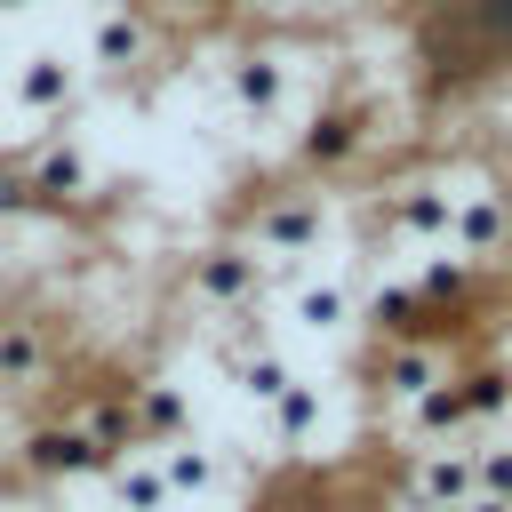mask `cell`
Returning a JSON list of instances; mask_svg holds the SVG:
<instances>
[{
	"label": "cell",
	"instance_id": "1",
	"mask_svg": "<svg viewBox=\"0 0 512 512\" xmlns=\"http://www.w3.org/2000/svg\"><path fill=\"white\" fill-rule=\"evenodd\" d=\"M336 240V200L328 192H280V200H264L256 216H248V232H240V248L264 264V272H312L320 264V248Z\"/></svg>",
	"mask_w": 512,
	"mask_h": 512
},
{
	"label": "cell",
	"instance_id": "2",
	"mask_svg": "<svg viewBox=\"0 0 512 512\" xmlns=\"http://www.w3.org/2000/svg\"><path fill=\"white\" fill-rule=\"evenodd\" d=\"M104 448L88 440V424L64 408V416H40L32 432H16V472L40 480V488H72V480H104Z\"/></svg>",
	"mask_w": 512,
	"mask_h": 512
},
{
	"label": "cell",
	"instance_id": "3",
	"mask_svg": "<svg viewBox=\"0 0 512 512\" xmlns=\"http://www.w3.org/2000/svg\"><path fill=\"white\" fill-rule=\"evenodd\" d=\"M224 104H232V120L256 136V128H280L288 112H296V64L280 56V48H240L232 64H224Z\"/></svg>",
	"mask_w": 512,
	"mask_h": 512
},
{
	"label": "cell",
	"instance_id": "4",
	"mask_svg": "<svg viewBox=\"0 0 512 512\" xmlns=\"http://www.w3.org/2000/svg\"><path fill=\"white\" fill-rule=\"evenodd\" d=\"M264 288H272V272H264L240 240H216V248H200V256L184 264V296H192L200 312H216V320L256 312V304H264Z\"/></svg>",
	"mask_w": 512,
	"mask_h": 512
},
{
	"label": "cell",
	"instance_id": "5",
	"mask_svg": "<svg viewBox=\"0 0 512 512\" xmlns=\"http://www.w3.org/2000/svg\"><path fill=\"white\" fill-rule=\"evenodd\" d=\"M80 88H88L80 56H64V48H48V40L24 48V56H8V112H16V120H72Z\"/></svg>",
	"mask_w": 512,
	"mask_h": 512
},
{
	"label": "cell",
	"instance_id": "6",
	"mask_svg": "<svg viewBox=\"0 0 512 512\" xmlns=\"http://www.w3.org/2000/svg\"><path fill=\"white\" fill-rule=\"evenodd\" d=\"M280 312H288V328H296L304 344H336V336L360 328V288H352L344 272L312 264V272H288V280H280Z\"/></svg>",
	"mask_w": 512,
	"mask_h": 512
},
{
	"label": "cell",
	"instance_id": "7",
	"mask_svg": "<svg viewBox=\"0 0 512 512\" xmlns=\"http://www.w3.org/2000/svg\"><path fill=\"white\" fill-rule=\"evenodd\" d=\"M480 496V472H472V440L456 448H416L400 464V512H464Z\"/></svg>",
	"mask_w": 512,
	"mask_h": 512
},
{
	"label": "cell",
	"instance_id": "8",
	"mask_svg": "<svg viewBox=\"0 0 512 512\" xmlns=\"http://www.w3.org/2000/svg\"><path fill=\"white\" fill-rule=\"evenodd\" d=\"M448 216H456V176H416V184H400L384 200V240L448 256Z\"/></svg>",
	"mask_w": 512,
	"mask_h": 512
},
{
	"label": "cell",
	"instance_id": "9",
	"mask_svg": "<svg viewBox=\"0 0 512 512\" xmlns=\"http://www.w3.org/2000/svg\"><path fill=\"white\" fill-rule=\"evenodd\" d=\"M512 240V200L480 176H456V216H448V256L456 264H496Z\"/></svg>",
	"mask_w": 512,
	"mask_h": 512
},
{
	"label": "cell",
	"instance_id": "10",
	"mask_svg": "<svg viewBox=\"0 0 512 512\" xmlns=\"http://www.w3.org/2000/svg\"><path fill=\"white\" fill-rule=\"evenodd\" d=\"M448 368H456V360H448L432 336H400V344H384V352H376V376H368V392H376L384 424H392V416H400L416 392H432Z\"/></svg>",
	"mask_w": 512,
	"mask_h": 512
},
{
	"label": "cell",
	"instance_id": "11",
	"mask_svg": "<svg viewBox=\"0 0 512 512\" xmlns=\"http://www.w3.org/2000/svg\"><path fill=\"white\" fill-rule=\"evenodd\" d=\"M48 384H56V336H48V320L8 312L0 320V400H32Z\"/></svg>",
	"mask_w": 512,
	"mask_h": 512
},
{
	"label": "cell",
	"instance_id": "12",
	"mask_svg": "<svg viewBox=\"0 0 512 512\" xmlns=\"http://www.w3.org/2000/svg\"><path fill=\"white\" fill-rule=\"evenodd\" d=\"M144 56H152V24H144V8H128V0H104V8H96V24H88V56H80V72L128 80Z\"/></svg>",
	"mask_w": 512,
	"mask_h": 512
},
{
	"label": "cell",
	"instance_id": "13",
	"mask_svg": "<svg viewBox=\"0 0 512 512\" xmlns=\"http://www.w3.org/2000/svg\"><path fill=\"white\" fill-rule=\"evenodd\" d=\"M120 408H128L136 448H160V440H184V432H192V400H184V384H168V376L120 384Z\"/></svg>",
	"mask_w": 512,
	"mask_h": 512
},
{
	"label": "cell",
	"instance_id": "14",
	"mask_svg": "<svg viewBox=\"0 0 512 512\" xmlns=\"http://www.w3.org/2000/svg\"><path fill=\"white\" fill-rule=\"evenodd\" d=\"M256 424H264V440H272V448L304 456V448L328 432V384H320V376H296L272 408H256Z\"/></svg>",
	"mask_w": 512,
	"mask_h": 512
},
{
	"label": "cell",
	"instance_id": "15",
	"mask_svg": "<svg viewBox=\"0 0 512 512\" xmlns=\"http://www.w3.org/2000/svg\"><path fill=\"white\" fill-rule=\"evenodd\" d=\"M152 464H160V480H168V496L184 504H200V496H224L232 488V464H224V448H208L200 432H184V440H160L152 448Z\"/></svg>",
	"mask_w": 512,
	"mask_h": 512
},
{
	"label": "cell",
	"instance_id": "16",
	"mask_svg": "<svg viewBox=\"0 0 512 512\" xmlns=\"http://www.w3.org/2000/svg\"><path fill=\"white\" fill-rule=\"evenodd\" d=\"M24 192L32 200H88L96 192V160H88V144L80 136H48L40 152H32V168H24Z\"/></svg>",
	"mask_w": 512,
	"mask_h": 512
},
{
	"label": "cell",
	"instance_id": "17",
	"mask_svg": "<svg viewBox=\"0 0 512 512\" xmlns=\"http://www.w3.org/2000/svg\"><path fill=\"white\" fill-rule=\"evenodd\" d=\"M104 496H112V512H176V496H168L152 448H128L120 464H104Z\"/></svg>",
	"mask_w": 512,
	"mask_h": 512
},
{
	"label": "cell",
	"instance_id": "18",
	"mask_svg": "<svg viewBox=\"0 0 512 512\" xmlns=\"http://www.w3.org/2000/svg\"><path fill=\"white\" fill-rule=\"evenodd\" d=\"M456 400H464V432H504L512 424V368H456Z\"/></svg>",
	"mask_w": 512,
	"mask_h": 512
},
{
	"label": "cell",
	"instance_id": "19",
	"mask_svg": "<svg viewBox=\"0 0 512 512\" xmlns=\"http://www.w3.org/2000/svg\"><path fill=\"white\" fill-rule=\"evenodd\" d=\"M360 320H368L384 344H400V336H416L424 312H416V288H408V280H376V288L360 296Z\"/></svg>",
	"mask_w": 512,
	"mask_h": 512
},
{
	"label": "cell",
	"instance_id": "20",
	"mask_svg": "<svg viewBox=\"0 0 512 512\" xmlns=\"http://www.w3.org/2000/svg\"><path fill=\"white\" fill-rule=\"evenodd\" d=\"M408 288H416V312H432V304H456V296L472 288V264H456V256H424Z\"/></svg>",
	"mask_w": 512,
	"mask_h": 512
},
{
	"label": "cell",
	"instance_id": "21",
	"mask_svg": "<svg viewBox=\"0 0 512 512\" xmlns=\"http://www.w3.org/2000/svg\"><path fill=\"white\" fill-rule=\"evenodd\" d=\"M472 472H480V496H504L512 504V424L472 440Z\"/></svg>",
	"mask_w": 512,
	"mask_h": 512
},
{
	"label": "cell",
	"instance_id": "22",
	"mask_svg": "<svg viewBox=\"0 0 512 512\" xmlns=\"http://www.w3.org/2000/svg\"><path fill=\"white\" fill-rule=\"evenodd\" d=\"M352 144H360V120H352V112H320V120H312V136H304V152H312L320 168H336Z\"/></svg>",
	"mask_w": 512,
	"mask_h": 512
},
{
	"label": "cell",
	"instance_id": "23",
	"mask_svg": "<svg viewBox=\"0 0 512 512\" xmlns=\"http://www.w3.org/2000/svg\"><path fill=\"white\" fill-rule=\"evenodd\" d=\"M24 208H32V192H24V176H8V168H0V216H24Z\"/></svg>",
	"mask_w": 512,
	"mask_h": 512
},
{
	"label": "cell",
	"instance_id": "24",
	"mask_svg": "<svg viewBox=\"0 0 512 512\" xmlns=\"http://www.w3.org/2000/svg\"><path fill=\"white\" fill-rule=\"evenodd\" d=\"M16 480H24V472H16V432H0V496H8Z\"/></svg>",
	"mask_w": 512,
	"mask_h": 512
},
{
	"label": "cell",
	"instance_id": "25",
	"mask_svg": "<svg viewBox=\"0 0 512 512\" xmlns=\"http://www.w3.org/2000/svg\"><path fill=\"white\" fill-rule=\"evenodd\" d=\"M464 512H512V504H504V496H472Z\"/></svg>",
	"mask_w": 512,
	"mask_h": 512
},
{
	"label": "cell",
	"instance_id": "26",
	"mask_svg": "<svg viewBox=\"0 0 512 512\" xmlns=\"http://www.w3.org/2000/svg\"><path fill=\"white\" fill-rule=\"evenodd\" d=\"M16 8H32V0H0V16H16Z\"/></svg>",
	"mask_w": 512,
	"mask_h": 512
},
{
	"label": "cell",
	"instance_id": "27",
	"mask_svg": "<svg viewBox=\"0 0 512 512\" xmlns=\"http://www.w3.org/2000/svg\"><path fill=\"white\" fill-rule=\"evenodd\" d=\"M336 512H384V504H336Z\"/></svg>",
	"mask_w": 512,
	"mask_h": 512
}]
</instances>
